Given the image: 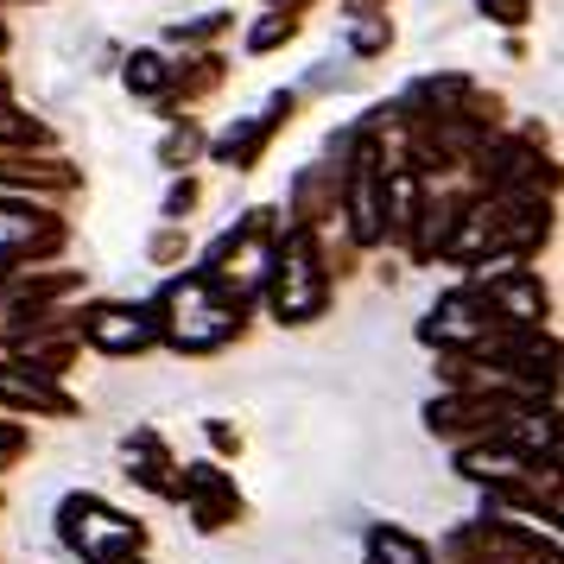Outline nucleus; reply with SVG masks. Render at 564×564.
<instances>
[{"label":"nucleus","mask_w":564,"mask_h":564,"mask_svg":"<svg viewBox=\"0 0 564 564\" xmlns=\"http://www.w3.org/2000/svg\"><path fill=\"white\" fill-rule=\"evenodd\" d=\"M165 83H172V64L159 52H133L128 57V89L133 96H165Z\"/></svg>","instance_id":"f3484780"},{"label":"nucleus","mask_w":564,"mask_h":564,"mask_svg":"<svg viewBox=\"0 0 564 564\" xmlns=\"http://www.w3.org/2000/svg\"><path fill=\"white\" fill-rule=\"evenodd\" d=\"M387 45H393V20H387V13L356 20V32H349V52H356V57H381Z\"/></svg>","instance_id":"a211bd4d"},{"label":"nucleus","mask_w":564,"mask_h":564,"mask_svg":"<svg viewBox=\"0 0 564 564\" xmlns=\"http://www.w3.org/2000/svg\"><path fill=\"white\" fill-rule=\"evenodd\" d=\"M324 248L311 229H285L280 248H273V267H267V305L280 324H311L324 317V299H330V273H324Z\"/></svg>","instance_id":"f03ea898"},{"label":"nucleus","mask_w":564,"mask_h":564,"mask_svg":"<svg viewBox=\"0 0 564 564\" xmlns=\"http://www.w3.org/2000/svg\"><path fill=\"white\" fill-rule=\"evenodd\" d=\"M495 26H527L533 20V0H476Z\"/></svg>","instance_id":"412c9836"},{"label":"nucleus","mask_w":564,"mask_h":564,"mask_svg":"<svg viewBox=\"0 0 564 564\" xmlns=\"http://www.w3.org/2000/svg\"><path fill=\"white\" fill-rule=\"evenodd\" d=\"M299 32V13H267L254 32H248V52H273V45H285Z\"/></svg>","instance_id":"aec40b11"},{"label":"nucleus","mask_w":564,"mask_h":564,"mask_svg":"<svg viewBox=\"0 0 564 564\" xmlns=\"http://www.w3.org/2000/svg\"><path fill=\"white\" fill-rule=\"evenodd\" d=\"M197 197H204V191H197V178L172 184V197H165V216H172V223H184V209H197Z\"/></svg>","instance_id":"4be33fe9"},{"label":"nucleus","mask_w":564,"mask_h":564,"mask_svg":"<svg viewBox=\"0 0 564 564\" xmlns=\"http://www.w3.org/2000/svg\"><path fill=\"white\" fill-rule=\"evenodd\" d=\"M488 330H501V324L488 317L482 285H457V292H444V299L432 305V317L419 324V336H425V343H437V349H451V356H469Z\"/></svg>","instance_id":"20e7f679"},{"label":"nucleus","mask_w":564,"mask_h":564,"mask_svg":"<svg viewBox=\"0 0 564 564\" xmlns=\"http://www.w3.org/2000/svg\"><path fill=\"white\" fill-rule=\"evenodd\" d=\"M20 451H26V432L20 425H0V463H13Z\"/></svg>","instance_id":"b1692460"},{"label":"nucleus","mask_w":564,"mask_h":564,"mask_svg":"<svg viewBox=\"0 0 564 564\" xmlns=\"http://www.w3.org/2000/svg\"><path fill=\"white\" fill-rule=\"evenodd\" d=\"M223 77H229V57H191V64H172V96H159V108H165V121H178V102H204L209 89H223Z\"/></svg>","instance_id":"ddd939ff"},{"label":"nucleus","mask_w":564,"mask_h":564,"mask_svg":"<svg viewBox=\"0 0 564 564\" xmlns=\"http://www.w3.org/2000/svg\"><path fill=\"white\" fill-rule=\"evenodd\" d=\"M0 400L20 406V412H52V419H70L77 412V400L64 387L45 381V375H32V368H20V361H0Z\"/></svg>","instance_id":"f8f14e48"},{"label":"nucleus","mask_w":564,"mask_h":564,"mask_svg":"<svg viewBox=\"0 0 564 564\" xmlns=\"http://www.w3.org/2000/svg\"><path fill=\"white\" fill-rule=\"evenodd\" d=\"M209 444H216V451H235V432L223 425V419H209Z\"/></svg>","instance_id":"393cba45"},{"label":"nucleus","mask_w":564,"mask_h":564,"mask_svg":"<svg viewBox=\"0 0 564 564\" xmlns=\"http://www.w3.org/2000/svg\"><path fill=\"white\" fill-rule=\"evenodd\" d=\"M0 280H7V273H0Z\"/></svg>","instance_id":"cd10ccee"},{"label":"nucleus","mask_w":564,"mask_h":564,"mask_svg":"<svg viewBox=\"0 0 564 564\" xmlns=\"http://www.w3.org/2000/svg\"><path fill=\"white\" fill-rule=\"evenodd\" d=\"M128 476L153 495H178V476H172V451L159 432H133L128 437Z\"/></svg>","instance_id":"4468645a"},{"label":"nucleus","mask_w":564,"mask_h":564,"mask_svg":"<svg viewBox=\"0 0 564 564\" xmlns=\"http://www.w3.org/2000/svg\"><path fill=\"white\" fill-rule=\"evenodd\" d=\"M204 147H209V140H204V128H197V121H172V133L159 140V165L184 172V165H191V159L204 153Z\"/></svg>","instance_id":"dca6fc26"},{"label":"nucleus","mask_w":564,"mask_h":564,"mask_svg":"<svg viewBox=\"0 0 564 564\" xmlns=\"http://www.w3.org/2000/svg\"><path fill=\"white\" fill-rule=\"evenodd\" d=\"M121 564H133V558H121Z\"/></svg>","instance_id":"bb28decb"},{"label":"nucleus","mask_w":564,"mask_h":564,"mask_svg":"<svg viewBox=\"0 0 564 564\" xmlns=\"http://www.w3.org/2000/svg\"><path fill=\"white\" fill-rule=\"evenodd\" d=\"M368 564H432V545L400 533V527H375L368 533Z\"/></svg>","instance_id":"2eb2a0df"},{"label":"nucleus","mask_w":564,"mask_h":564,"mask_svg":"<svg viewBox=\"0 0 564 564\" xmlns=\"http://www.w3.org/2000/svg\"><path fill=\"white\" fill-rule=\"evenodd\" d=\"M508 412H527V406L508 400V393H444V400L425 406V425H432L437 437H463V432H488L495 437Z\"/></svg>","instance_id":"6e6552de"},{"label":"nucleus","mask_w":564,"mask_h":564,"mask_svg":"<svg viewBox=\"0 0 564 564\" xmlns=\"http://www.w3.org/2000/svg\"><path fill=\"white\" fill-rule=\"evenodd\" d=\"M184 248H191V241H184L178 229H165V235L153 241V260H159V267H172V260H184Z\"/></svg>","instance_id":"5701e85b"},{"label":"nucleus","mask_w":564,"mask_h":564,"mask_svg":"<svg viewBox=\"0 0 564 564\" xmlns=\"http://www.w3.org/2000/svg\"><path fill=\"white\" fill-rule=\"evenodd\" d=\"M77 343L102 349V356H147L159 343L153 311L147 305H96L77 317Z\"/></svg>","instance_id":"423d86ee"},{"label":"nucleus","mask_w":564,"mask_h":564,"mask_svg":"<svg viewBox=\"0 0 564 564\" xmlns=\"http://www.w3.org/2000/svg\"><path fill=\"white\" fill-rule=\"evenodd\" d=\"M83 172L70 165V159L57 153H7L0 147V191H52V197H64V191H77Z\"/></svg>","instance_id":"9b49d317"},{"label":"nucleus","mask_w":564,"mask_h":564,"mask_svg":"<svg viewBox=\"0 0 564 564\" xmlns=\"http://www.w3.org/2000/svg\"><path fill=\"white\" fill-rule=\"evenodd\" d=\"M482 305H488V317H495L501 330H539V324H545V311H552V299H545L539 273L508 267V273H495V280L482 285Z\"/></svg>","instance_id":"0eeeda50"},{"label":"nucleus","mask_w":564,"mask_h":564,"mask_svg":"<svg viewBox=\"0 0 564 564\" xmlns=\"http://www.w3.org/2000/svg\"><path fill=\"white\" fill-rule=\"evenodd\" d=\"M0 52H7V26H0Z\"/></svg>","instance_id":"a878e982"},{"label":"nucleus","mask_w":564,"mask_h":564,"mask_svg":"<svg viewBox=\"0 0 564 564\" xmlns=\"http://www.w3.org/2000/svg\"><path fill=\"white\" fill-rule=\"evenodd\" d=\"M57 533H64V545L83 552L89 564H121L128 552H140L147 527L128 520V513H115L108 501H96V495H70V501L57 508Z\"/></svg>","instance_id":"7ed1b4c3"},{"label":"nucleus","mask_w":564,"mask_h":564,"mask_svg":"<svg viewBox=\"0 0 564 564\" xmlns=\"http://www.w3.org/2000/svg\"><path fill=\"white\" fill-rule=\"evenodd\" d=\"M292 108H299V96H273V102L260 108L254 121H235L223 140H209V153H216V165H229V172H254L260 153H267V140L292 121Z\"/></svg>","instance_id":"1a4fd4ad"},{"label":"nucleus","mask_w":564,"mask_h":564,"mask_svg":"<svg viewBox=\"0 0 564 564\" xmlns=\"http://www.w3.org/2000/svg\"><path fill=\"white\" fill-rule=\"evenodd\" d=\"M178 495L191 501V520H197L204 533L229 527L235 513H241V495H235V482L216 469V463H191V469L178 476Z\"/></svg>","instance_id":"9d476101"},{"label":"nucleus","mask_w":564,"mask_h":564,"mask_svg":"<svg viewBox=\"0 0 564 564\" xmlns=\"http://www.w3.org/2000/svg\"><path fill=\"white\" fill-rule=\"evenodd\" d=\"M153 330L159 343H172L184 356H209V349H223V343L248 330V299L197 267V273L172 280L153 299Z\"/></svg>","instance_id":"f257e3e1"},{"label":"nucleus","mask_w":564,"mask_h":564,"mask_svg":"<svg viewBox=\"0 0 564 564\" xmlns=\"http://www.w3.org/2000/svg\"><path fill=\"white\" fill-rule=\"evenodd\" d=\"M229 26H235V13H204V20H184V26H172L165 39H172V45H209V39H223Z\"/></svg>","instance_id":"6ab92c4d"},{"label":"nucleus","mask_w":564,"mask_h":564,"mask_svg":"<svg viewBox=\"0 0 564 564\" xmlns=\"http://www.w3.org/2000/svg\"><path fill=\"white\" fill-rule=\"evenodd\" d=\"M64 241H70V229L57 216H39L32 204H7L0 197V273H20L32 260L57 254Z\"/></svg>","instance_id":"39448f33"}]
</instances>
